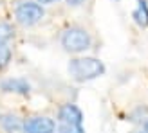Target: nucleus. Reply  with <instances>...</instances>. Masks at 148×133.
<instances>
[{
  "instance_id": "obj_6",
  "label": "nucleus",
  "mask_w": 148,
  "mask_h": 133,
  "mask_svg": "<svg viewBox=\"0 0 148 133\" xmlns=\"http://www.w3.org/2000/svg\"><path fill=\"white\" fill-rule=\"evenodd\" d=\"M83 112L74 102H65L58 108L56 122L58 124H72V126H83Z\"/></svg>"
},
{
  "instance_id": "obj_2",
  "label": "nucleus",
  "mask_w": 148,
  "mask_h": 133,
  "mask_svg": "<svg viewBox=\"0 0 148 133\" xmlns=\"http://www.w3.org/2000/svg\"><path fill=\"white\" fill-rule=\"evenodd\" d=\"M60 45L67 54L79 56L90 50L94 45L92 34L81 25H69L60 33Z\"/></svg>"
},
{
  "instance_id": "obj_5",
  "label": "nucleus",
  "mask_w": 148,
  "mask_h": 133,
  "mask_svg": "<svg viewBox=\"0 0 148 133\" xmlns=\"http://www.w3.org/2000/svg\"><path fill=\"white\" fill-rule=\"evenodd\" d=\"M0 92L4 94H13V95H22V97H29L33 92L31 83L25 77H4L0 81Z\"/></svg>"
},
{
  "instance_id": "obj_7",
  "label": "nucleus",
  "mask_w": 148,
  "mask_h": 133,
  "mask_svg": "<svg viewBox=\"0 0 148 133\" xmlns=\"http://www.w3.org/2000/svg\"><path fill=\"white\" fill-rule=\"evenodd\" d=\"M0 128L4 133H22L24 119H20L16 113H0Z\"/></svg>"
},
{
  "instance_id": "obj_3",
  "label": "nucleus",
  "mask_w": 148,
  "mask_h": 133,
  "mask_svg": "<svg viewBox=\"0 0 148 133\" xmlns=\"http://www.w3.org/2000/svg\"><path fill=\"white\" fill-rule=\"evenodd\" d=\"M45 18V7L36 0H22L14 7V20L22 27H34Z\"/></svg>"
},
{
  "instance_id": "obj_9",
  "label": "nucleus",
  "mask_w": 148,
  "mask_h": 133,
  "mask_svg": "<svg viewBox=\"0 0 148 133\" xmlns=\"http://www.w3.org/2000/svg\"><path fill=\"white\" fill-rule=\"evenodd\" d=\"M13 60V50L9 47V43H2L0 41V70H4L9 66Z\"/></svg>"
},
{
  "instance_id": "obj_16",
  "label": "nucleus",
  "mask_w": 148,
  "mask_h": 133,
  "mask_svg": "<svg viewBox=\"0 0 148 133\" xmlns=\"http://www.w3.org/2000/svg\"><path fill=\"white\" fill-rule=\"evenodd\" d=\"M134 133H148L146 130H139V131H134Z\"/></svg>"
},
{
  "instance_id": "obj_1",
  "label": "nucleus",
  "mask_w": 148,
  "mask_h": 133,
  "mask_svg": "<svg viewBox=\"0 0 148 133\" xmlns=\"http://www.w3.org/2000/svg\"><path fill=\"white\" fill-rule=\"evenodd\" d=\"M67 72L76 83H88L105 76L107 66L99 58L94 56H74L67 65Z\"/></svg>"
},
{
  "instance_id": "obj_14",
  "label": "nucleus",
  "mask_w": 148,
  "mask_h": 133,
  "mask_svg": "<svg viewBox=\"0 0 148 133\" xmlns=\"http://www.w3.org/2000/svg\"><path fill=\"white\" fill-rule=\"evenodd\" d=\"M38 4H42V5H53V4H56V2H60V0H36Z\"/></svg>"
},
{
  "instance_id": "obj_10",
  "label": "nucleus",
  "mask_w": 148,
  "mask_h": 133,
  "mask_svg": "<svg viewBox=\"0 0 148 133\" xmlns=\"http://www.w3.org/2000/svg\"><path fill=\"white\" fill-rule=\"evenodd\" d=\"M14 34H16V31H14V25L9 24V22H0V41L2 43H9Z\"/></svg>"
},
{
  "instance_id": "obj_11",
  "label": "nucleus",
  "mask_w": 148,
  "mask_h": 133,
  "mask_svg": "<svg viewBox=\"0 0 148 133\" xmlns=\"http://www.w3.org/2000/svg\"><path fill=\"white\" fill-rule=\"evenodd\" d=\"M146 119H148V110L143 108V106L136 108L134 112L130 113V121H132V122H141V124H143Z\"/></svg>"
},
{
  "instance_id": "obj_8",
  "label": "nucleus",
  "mask_w": 148,
  "mask_h": 133,
  "mask_svg": "<svg viewBox=\"0 0 148 133\" xmlns=\"http://www.w3.org/2000/svg\"><path fill=\"white\" fill-rule=\"evenodd\" d=\"M132 18L139 27H148V0H137V7L132 13Z\"/></svg>"
},
{
  "instance_id": "obj_13",
  "label": "nucleus",
  "mask_w": 148,
  "mask_h": 133,
  "mask_svg": "<svg viewBox=\"0 0 148 133\" xmlns=\"http://www.w3.org/2000/svg\"><path fill=\"white\" fill-rule=\"evenodd\" d=\"M87 2V0H65V4H67L69 7H81Z\"/></svg>"
},
{
  "instance_id": "obj_15",
  "label": "nucleus",
  "mask_w": 148,
  "mask_h": 133,
  "mask_svg": "<svg viewBox=\"0 0 148 133\" xmlns=\"http://www.w3.org/2000/svg\"><path fill=\"white\" fill-rule=\"evenodd\" d=\"M143 130H146V131H148V119L143 122Z\"/></svg>"
},
{
  "instance_id": "obj_4",
  "label": "nucleus",
  "mask_w": 148,
  "mask_h": 133,
  "mask_svg": "<svg viewBox=\"0 0 148 133\" xmlns=\"http://www.w3.org/2000/svg\"><path fill=\"white\" fill-rule=\"evenodd\" d=\"M22 133H56V121L47 115H31L24 119Z\"/></svg>"
},
{
  "instance_id": "obj_12",
  "label": "nucleus",
  "mask_w": 148,
  "mask_h": 133,
  "mask_svg": "<svg viewBox=\"0 0 148 133\" xmlns=\"http://www.w3.org/2000/svg\"><path fill=\"white\" fill-rule=\"evenodd\" d=\"M56 133H85L83 126H72V124H58L56 122Z\"/></svg>"
}]
</instances>
